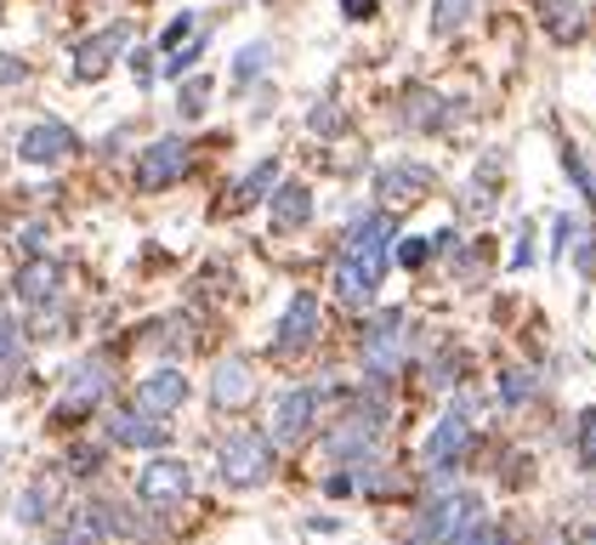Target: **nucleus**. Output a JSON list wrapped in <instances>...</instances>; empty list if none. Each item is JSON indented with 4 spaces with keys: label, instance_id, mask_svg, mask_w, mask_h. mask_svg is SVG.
Masks as SVG:
<instances>
[{
    "label": "nucleus",
    "instance_id": "f257e3e1",
    "mask_svg": "<svg viewBox=\"0 0 596 545\" xmlns=\"http://www.w3.org/2000/svg\"><path fill=\"white\" fill-rule=\"evenodd\" d=\"M392 238H397V227H392L386 211H363L352 222V238H347V251L336 262V296H341V307H370L375 301V290L386 279V262H392Z\"/></svg>",
    "mask_w": 596,
    "mask_h": 545
},
{
    "label": "nucleus",
    "instance_id": "6ab92c4d",
    "mask_svg": "<svg viewBox=\"0 0 596 545\" xmlns=\"http://www.w3.org/2000/svg\"><path fill=\"white\" fill-rule=\"evenodd\" d=\"M52 494H57V477H41V483H29L12 505V518L18 523H46V511H52Z\"/></svg>",
    "mask_w": 596,
    "mask_h": 545
},
{
    "label": "nucleus",
    "instance_id": "f704fd0d",
    "mask_svg": "<svg viewBox=\"0 0 596 545\" xmlns=\"http://www.w3.org/2000/svg\"><path fill=\"white\" fill-rule=\"evenodd\" d=\"M97 466H103V455H97V449H69V471H97Z\"/></svg>",
    "mask_w": 596,
    "mask_h": 545
},
{
    "label": "nucleus",
    "instance_id": "a211bd4d",
    "mask_svg": "<svg viewBox=\"0 0 596 545\" xmlns=\"http://www.w3.org/2000/svg\"><path fill=\"white\" fill-rule=\"evenodd\" d=\"M18 296H23L29 307H52V301L63 296V267H57V262H29V267L18 272Z\"/></svg>",
    "mask_w": 596,
    "mask_h": 545
},
{
    "label": "nucleus",
    "instance_id": "9d476101",
    "mask_svg": "<svg viewBox=\"0 0 596 545\" xmlns=\"http://www.w3.org/2000/svg\"><path fill=\"white\" fill-rule=\"evenodd\" d=\"M182 403H188V375L177 364H165V369H154V375H143V381H137V409H143V415L165 421Z\"/></svg>",
    "mask_w": 596,
    "mask_h": 545
},
{
    "label": "nucleus",
    "instance_id": "9b49d317",
    "mask_svg": "<svg viewBox=\"0 0 596 545\" xmlns=\"http://www.w3.org/2000/svg\"><path fill=\"white\" fill-rule=\"evenodd\" d=\"M313 341H318V301L302 290V296H290L284 319H279V335H273V347H279V353H307Z\"/></svg>",
    "mask_w": 596,
    "mask_h": 545
},
{
    "label": "nucleus",
    "instance_id": "20e7f679",
    "mask_svg": "<svg viewBox=\"0 0 596 545\" xmlns=\"http://www.w3.org/2000/svg\"><path fill=\"white\" fill-rule=\"evenodd\" d=\"M125 46H131V23H109V29L86 34V41H75V52H69V75H75L80 86H97V80H103L109 68L120 63Z\"/></svg>",
    "mask_w": 596,
    "mask_h": 545
},
{
    "label": "nucleus",
    "instance_id": "7ed1b4c3",
    "mask_svg": "<svg viewBox=\"0 0 596 545\" xmlns=\"http://www.w3.org/2000/svg\"><path fill=\"white\" fill-rule=\"evenodd\" d=\"M216 466H222L227 489H256V483H268V471H273V443L261 432H234V437H222Z\"/></svg>",
    "mask_w": 596,
    "mask_h": 545
},
{
    "label": "nucleus",
    "instance_id": "c85d7f7f",
    "mask_svg": "<svg viewBox=\"0 0 596 545\" xmlns=\"http://www.w3.org/2000/svg\"><path fill=\"white\" fill-rule=\"evenodd\" d=\"M23 80H29V63L12 57V52H0V91H7V86H23Z\"/></svg>",
    "mask_w": 596,
    "mask_h": 545
},
{
    "label": "nucleus",
    "instance_id": "473e14b6",
    "mask_svg": "<svg viewBox=\"0 0 596 545\" xmlns=\"http://www.w3.org/2000/svg\"><path fill=\"white\" fill-rule=\"evenodd\" d=\"M18 347H23L18 324H7V319H0V364H12V358H18Z\"/></svg>",
    "mask_w": 596,
    "mask_h": 545
},
{
    "label": "nucleus",
    "instance_id": "e433bc0d",
    "mask_svg": "<svg viewBox=\"0 0 596 545\" xmlns=\"http://www.w3.org/2000/svg\"><path fill=\"white\" fill-rule=\"evenodd\" d=\"M341 12L363 23V18H375V0H341Z\"/></svg>",
    "mask_w": 596,
    "mask_h": 545
},
{
    "label": "nucleus",
    "instance_id": "f03ea898",
    "mask_svg": "<svg viewBox=\"0 0 596 545\" xmlns=\"http://www.w3.org/2000/svg\"><path fill=\"white\" fill-rule=\"evenodd\" d=\"M477 523H483V500L477 494H438L432 505L420 511L415 545H460Z\"/></svg>",
    "mask_w": 596,
    "mask_h": 545
},
{
    "label": "nucleus",
    "instance_id": "dca6fc26",
    "mask_svg": "<svg viewBox=\"0 0 596 545\" xmlns=\"http://www.w3.org/2000/svg\"><path fill=\"white\" fill-rule=\"evenodd\" d=\"M109 392V364L103 358H86L75 375H69V392H63V409L57 415H86V409Z\"/></svg>",
    "mask_w": 596,
    "mask_h": 545
},
{
    "label": "nucleus",
    "instance_id": "cd10ccee",
    "mask_svg": "<svg viewBox=\"0 0 596 545\" xmlns=\"http://www.w3.org/2000/svg\"><path fill=\"white\" fill-rule=\"evenodd\" d=\"M188 34H193V18H188V12H177V18H171V29L159 34V57H171V52L188 41Z\"/></svg>",
    "mask_w": 596,
    "mask_h": 545
},
{
    "label": "nucleus",
    "instance_id": "4468645a",
    "mask_svg": "<svg viewBox=\"0 0 596 545\" xmlns=\"http://www.w3.org/2000/svg\"><path fill=\"white\" fill-rule=\"evenodd\" d=\"M256 398V369L245 358H222L211 375V409H245Z\"/></svg>",
    "mask_w": 596,
    "mask_h": 545
},
{
    "label": "nucleus",
    "instance_id": "1a4fd4ad",
    "mask_svg": "<svg viewBox=\"0 0 596 545\" xmlns=\"http://www.w3.org/2000/svg\"><path fill=\"white\" fill-rule=\"evenodd\" d=\"M80 148V136L63 125V120H35L23 136H18V154H23V165H57L63 154H75Z\"/></svg>",
    "mask_w": 596,
    "mask_h": 545
},
{
    "label": "nucleus",
    "instance_id": "f8f14e48",
    "mask_svg": "<svg viewBox=\"0 0 596 545\" xmlns=\"http://www.w3.org/2000/svg\"><path fill=\"white\" fill-rule=\"evenodd\" d=\"M313 415H318V392L313 387H290L273 409V443H302L313 432Z\"/></svg>",
    "mask_w": 596,
    "mask_h": 545
},
{
    "label": "nucleus",
    "instance_id": "393cba45",
    "mask_svg": "<svg viewBox=\"0 0 596 545\" xmlns=\"http://www.w3.org/2000/svg\"><path fill=\"white\" fill-rule=\"evenodd\" d=\"M501 398H506V409H522L528 398H535V369H522V364L506 369L501 375Z\"/></svg>",
    "mask_w": 596,
    "mask_h": 545
},
{
    "label": "nucleus",
    "instance_id": "423d86ee",
    "mask_svg": "<svg viewBox=\"0 0 596 545\" xmlns=\"http://www.w3.org/2000/svg\"><path fill=\"white\" fill-rule=\"evenodd\" d=\"M397 364H404V313L392 307L363 330V369H370V381H392Z\"/></svg>",
    "mask_w": 596,
    "mask_h": 545
},
{
    "label": "nucleus",
    "instance_id": "a878e982",
    "mask_svg": "<svg viewBox=\"0 0 596 545\" xmlns=\"http://www.w3.org/2000/svg\"><path fill=\"white\" fill-rule=\"evenodd\" d=\"M205 102H211V75H199V80H188V86H182L177 114H182V120H199V114H205Z\"/></svg>",
    "mask_w": 596,
    "mask_h": 545
},
{
    "label": "nucleus",
    "instance_id": "58836bf2",
    "mask_svg": "<svg viewBox=\"0 0 596 545\" xmlns=\"http://www.w3.org/2000/svg\"><path fill=\"white\" fill-rule=\"evenodd\" d=\"M63 545H80V540H63Z\"/></svg>",
    "mask_w": 596,
    "mask_h": 545
},
{
    "label": "nucleus",
    "instance_id": "4c0bfd02",
    "mask_svg": "<svg viewBox=\"0 0 596 545\" xmlns=\"http://www.w3.org/2000/svg\"><path fill=\"white\" fill-rule=\"evenodd\" d=\"M574 545H596V529H591V534H580V540H574Z\"/></svg>",
    "mask_w": 596,
    "mask_h": 545
},
{
    "label": "nucleus",
    "instance_id": "ddd939ff",
    "mask_svg": "<svg viewBox=\"0 0 596 545\" xmlns=\"http://www.w3.org/2000/svg\"><path fill=\"white\" fill-rule=\"evenodd\" d=\"M109 437L120 443V449H165L171 426H165L159 415H143V409H120V415H109Z\"/></svg>",
    "mask_w": 596,
    "mask_h": 545
},
{
    "label": "nucleus",
    "instance_id": "412c9836",
    "mask_svg": "<svg viewBox=\"0 0 596 545\" xmlns=\"http://www.w3.org/2000/svg\"><path fill=\"white\" fill-rule=\"evenodd\" d=\"M477 12V0H432V34H454L466 29Z\"/></svg>",
    "mask_w": 596,
    "mask_h": 545
},
{
    "label": "nucleus",
    "instance_id": "72a5a7b5",
    "mask_svg": "<svg viewBox=\"0 0 596 545\" xmlns=\"http://www.w3.org/2000/svg\"><path fill=\"white\" fill-rule=\"evenodd\" d=\"M460 545H506V529H494V523H477L466 540H460Z\"/></svg>",
    "mask_w": 596,
    "mask_h": 545
},
{
    "label": "nucleus",
    "instance_id": "aec40b11",
    "mask_svg": "<svg viewBox=\"0 0 596 545\" xmlns=\"http://www.w3.org/2000/svg\"><path fill=\"white\" fill-rule=\"evenodd\" d=\"M273 182H279V165H273V159H261L250 177H239V188H234V211H245V204H256V199H268Z\"/></svg>",
    "mask_w": 596,
    "mask_h": 545
},
{
    "label": "nucleus",
    "instance_id": "0eeeda50",
    "mask_svg": "<svg viewBox=\"0 0 596 545\" xmlns=\"http://www.w3.org/2000/svg\"><path fill=\"white\" fill-rule=\"evenodd\" d=\"M182 177H188V143L182 136H159V143L143 148V159H137V188L143 193H165Z\"/></svg>",
    "mask_w": 596,
    "mask_h": 545
},
{
    "label": "nucleus",
    "instance_id": "5701e85b",
    "mask_svg": "<svg viewBox=\"0 0 596 545\" xmlns=\"http://www.w3.org/2000/svg\"><path fill=\"white\" fill-rule=\"evenodd\" d=\"M205 46H211V34H193L188 46H177L171 57H165V80H182V75H193V68H199V57H205Z\"/></svg>",
    "mask_w": 596,
    "mask_h": 545
},
{
    "label": "nucleus",
    "instance_id": "bb28decb",
    "mask_svg": "<svg viewBox=\"0 0 596 545\" xmlns=\"http://www.w3.org/2000/svg\"><path fill=\"white\" fill-rule=\"evenodd\" d=\"M562 165H569V177L580 182L585 204H596V177H591V165H585V154H580V148H562Z\"/></svg>",
    "mask_w": 596,
    "mask_h": 545
},
{
    "label": "nucleus",
    "instance_id": "2eb2a0df",
    "mask_svg": "<svg viewBox=\"0 0 596 545\" xmlns=\"http://www.w3.org/2000/svg\"><path fill=\"white\" fill-rule=\"evenodd\" d=\"M426 188H432V170H426V165H409V159L386 165L381 177H375V193H381L386 204H415V199H426Z\"/></svg>",
    "mask_w": 596,
    "mask_h": 545
},
{
    "label": "nucleus",
    "instance_id": "b1692460",
    "mask_svg": "<svg viewBox=\"0 0 596 545\" xmlns=\"http://www.w3.org/2000/svg\"><path fill=\"white\" fill-rule=\"evenodd\" d=\"M546 29L556 41H574L580 34V0H546Z\"/></svg>",
    "mask_w": 596,
    "mask_h": 545
},
{
    "label": "nucleus",
    "instance_id": "6e6552de",
    "mask_svg": "<svg viewBox=\"0 0 596 545\" xmlns=\"http://www.w3.org/2000/svg\"><path fill=\"white\" fill-rule=\"evenodd\" d=\"M137 494H143V505H182L188 494H193V471L177 460V455H159V460H148L143 466V477H137Z\"/></svg>",
    "mask_w": 596,
    "mask_h": 545
},
{
    "label": "nucleus",
    "instance_id": "39448f33",
    "mask_svg": "<svg viewBox=\"0 0 596 545\" xmlns=\"http://www.w3.org/2000/svg\"><path fill=\"white\" fill-rule=\"evenodd\" d=\"M466 449H472V415H466V403H454L449 415L432 426V437H426L420 460H426V471H432V477H449L460 460H466Z\"/></svg>",
    "mask_w": 596,
    "mask_h": 545
},
{
    "label": "nucleus",
    "instance_id": "f3484780",
    "mask_svg": "<svg viewBox=\"0 0 596 545\" xmlns=\"http://www.w3.org/2000/svg\"><path fill=\"white\" fill-rule=\"evenodd\" d=\"M273 227L279 233H295V227H307L313 222V188L307 182H273Z\"/></svg>",
    "mask_w": 596,
    "mask_h": 545
},
{
    "label": "nucleus",
    "instance_id": "2f4dec72",
    "mask_svg": "<svg viewBox=\"0 0 596 545\" xmlns=\"http://www.w3.org/2000/svg\"><path fill=\"white\" fill-rule=\"evenodd\" d=\"M574 238H580V256H574V267H580V272H596V233H591V227H580Z\"/></svg>",
    "mask_w": 596,
    "mask_h": 545
},
{
    "label": "nucleus",
    "instance_id": "4be33fe9",
    "mask_svg": "<svg viewBox=\"0 0 596 545\" xmlns=\"http://www.w3.org/2000/svg\"><path fill=\"white\" fill-rule=\"evenodd\" d=\"M268 68H273V46H268V41H250V46L239 52V63H234V80L250 86L256 75H268Z\"/></svg>",
    "mask_w": 596,
    "mask_h": 545
},
{
    "label": "nucleus",
    "instance_id": "7c9ffc66",
    "mask_svg": "<svg viewBox=\"0 0 596 545\" xmlns=\"http://www.w3.org/2000/svg\"><path fill=\"white\" fill-rule=\"evenodd\" d=\"M580 460H585V466H596V409L580 421Z\"/></svg>",
    "mask_w": 596,
    "mask_h": 545
},
{
    "label": "nucleus",
    "instance_id": "c9c22d12",
    "mask_svg": "<svg viewBox=\"0 0 596 545\" xmlns=\"http://www.w3.org/2000/svg\"><path fill=\"white\" fill-rule=\"evenodd\" d=\"M18 245H23L29 256H35V251L46 245V227H41V222H29V227H18Z\"/></svg>",
    "mask_w": 596,
    "mask_h": 545
},
{
    "label": "nucleus",
    "instance_id": "c756f323",
    "mask_svg": "<svg viewBox=\"0 0 596 545\" xmlns=\"http://www.w3.org/2000/svg\"><path fill=\"white\" fill-rule=\"evenodd\" d=\"M528 262H535V222H522L517 245H511V267H528Z\"/></svg>",
    "mask_w": 596,
    "mask_h": 545
}]
</instances>
